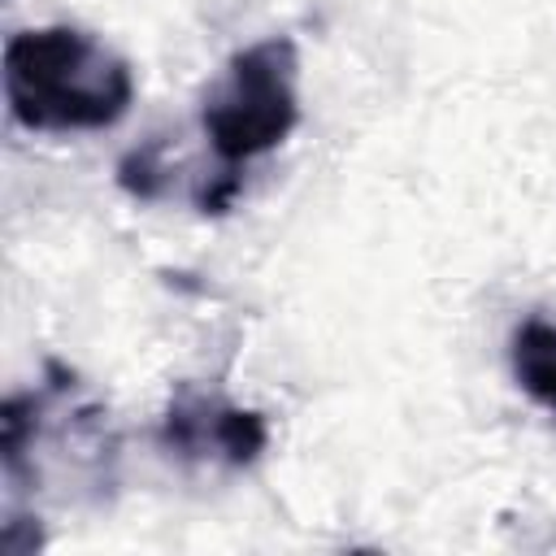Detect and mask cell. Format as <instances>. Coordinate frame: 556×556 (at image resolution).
<instances>
[{
    "mask_svg": "<svg viewBox=\"0 0 556 556\" xmlns=\"http://www.w3.org/2000/svg\"><path fill=\"white\" fill-rule=\"evenodd\" d=\"M4 100L26 130H104L135 100L130 65L78 26L17 30L4 43Z\"/></svg>",
    "mask_w": 556,
    "mask_h": 556,
    "instance_id": "1",
    "label": "cell"
},
{
    "mask_svg": "<svg viewBox=\"0 0 556 556\" xmlns=\"http://www.w3.org/2000/svg\"><path fill=\"white\" fill-rule=\"evenodd\" d=\"M300 56L287 35L256 39L239 48L222 78L208 87L200 122L222 165H243L278 148L300 122Z\"/></svg>",
    "mask_w": 556,
    "mask_h": 556,
    "instance_id": "2",
    "label": "cell"
},
{
    "mask_svg": "<svg viewBox=\"0 0 556 556\" xmlns=\"http://www.w3.org/2000/svg\"><path fill=\"white\" fill-rule=\"evenodd\" d=\"M161 439L182 456H208L213 452L226 465H252L269 443V426H265V413H256V408H239V404H226L213 395L204 400V395L178 391L169 413H165Z\"/></svg>",
    "mask_w": 556,
    "mask_h": 556,
    "instance_id": "3",
    "label": "cell"
},
{
    "mask_svg": "<svg viewBox=\"0 0 556 556\" xmlns=\"http://www.w3.org/2000/svg\"><path fill=\"white\" fill-rule=\"evenodd\" d=\"M508 361H513V378L517 387L543 404L547 413H556V326L552 321H521L513 330V348H508Z\"/></svg>",
    "mask_w": 556,
    "mask_h": 556,
    "instance_id": "4",
    "label": "cell"
}]
</instances>
